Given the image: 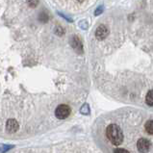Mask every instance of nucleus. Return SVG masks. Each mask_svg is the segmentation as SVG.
Instances as JSON below:
<instances>
[{
  "label": "nucleus",
  "instance_id": "nucleus-1",
  "mask_svg": "<svg viewBox=\"0 0 153 153\" xmlns=\"http://www.w3.org/2000/svg\"><path fill=\"white\" fill-rule=\"evenodd\" d=\"M106 136L114 146H120L123 141V134L117 124H110L106 129Z\"/></svg>",
  "mask_w": 153,
  "mask_h": 153
},
{
  "label": "nucleus",
  "instance_id": "nucleus-2",
  "mask_svg": "<svg viewBox=\"0 0 153 153\" xmlns=\"http://www.w3.org/2000/svg\"><path fill=\"white\" fill-rule=\"evenodd\" d=\"M71 109L68 105L61 104L56 108L55 116H56L57 119H59V120H65L71 115Z\"/></svg>",
  "mask_w": 153,
  "mask_h": 153
},
{
  "label": "nucleus",
  "instance_id": "nucleus-3",
  "mask_svg": "<svg viewBox=\"0 0 153 153\" xmlns=\"http://www.w3.org/2000/svg\"><path fill=\"white\" fill-rule=\"evenodd\" d=\"M137 148L141 153H146L150 149V142L146 139H140L137 142Z\"/></svg>",
  "mask_w": 153,
  "mask_h": 153
},
{
  "label": "nucleus",
  "instance_id": "nucleus-4",
  "mask_svg": "<svg viewBox=\"0 0 153 153\" xmlns=\"http://www.w3.org/2000/svg\"><path fill=\"white\" fill-rule=\"evenodd\" d=\"M71 46L73 47V49L75 50L77 53H83V45L80 41V39L78 38L77 36H73L71 40Z\"/></svg>",
  "mask_w": 153,
  "mask_h": 153
},
{
  "label": "nucleus",
  "instance_id": "nucleus-5",
  "mask_svg": "<svg viewBox=\"0 0 153 153\" xmlns=\"http://www.w3.org/2000/svg\"><path fill=\"white\" fill-rule=\"evenodd\" d=\"M108 34H109V29L106 26L99 25L97 29V31H95V37H97L98 40H104V39L108 36Z\"/></svg>",
  "mask_w": 153,
  "mask_h": 153
},
{
  "label": "nucleus",
  "instance_id": "nucleus-6",
  "mask_svg": "<svg viewBox=\"0 0 153 153\" xmlns=\"http://www.w3.org/2000/svg\"><path fill=\"white\" fill-rule=\"evenodd\" d=\"M19 128V125L17 123V121L16 120H8L6 123V130L10 133H15L16 132Z\"/></svg>",
  "mask_w": 153,
  "mask_h": 153
},
{
  "label": "nucleus",
  "instance_id": "nucleus-7",
  "mask_svg": "<svg viewBox=\"0 0 153 153\" xmlns=\"http://www.w3.org/2000/svg\"><path fill=\"white\" fill-rule=\"evenodd\" d=\"M146 102L147 103V105L149 106H153V90L149 91L146 94Z\"/></svg>",
  "mask_w": 153,
  "mask_h": 153
},
{
  "label": "nucleus",
  "instance_id": "nucleus-8",
  "mask_svg": "<svg viewBox=\"0 0 153 153\" xmlns=\"http://www.w3.org/2000/svg\"><path fill=\"white\" fill-rule=\"evenodd\" d=\"M146 131L150 135H153V120H148L145 125Z\"/></svg>",
  "mask_w": 153,
  "mask_h": 153
},
{
  "label": "nucleus",
  "instance_id": "nucleus-9",
  "mask_svg": "<svg viewBox=\"0 0 153 153\" xmlns=\"http://www.w3.org/2000/svg\"><path fill=\"white\" fill-rule=\"evenodd\" d=\"M48 15L46 14V13L42 12V13H40V16H39V20L42 21V23H45L47 22V20H48Z\"/></svg>",
  "mask_w": 153,
  "mask_h": 153
},
{
  "label": "nucleus",
  "instance_id": "nucleus-10",
  "mask_svg": "<svg viewBox=\"0 0 153 153\" xmlns=\"http://www.w3.org/2000/svg\"><path fill=\"white\" fill-rule=\"evenodd\" d=\"M80 112L83 115H89L90 114V106L88 104H84L80 109Z\"/></svg>",
  "mask_w": 153,
  "mask_h": 153
},
{
  "label": "nucleus",
  "instance_id": "nucleus-11",
  "mask_svg": "<svg viewBox=\"0 0 153 153\" xmlns=\"http://www.w3.org/2000/svg\"><path fill=\"white\" fill-rule=\"evenodd\" d=\"M13 147H14V146H9V145H2V146H0V153H5L8 150L12 149Z\"/></svg>",
  "mask_w": 153,
  "mask_h": 153
},
{
  "label": "nucleus",
  "instance_id": "nucleus-12",
  "mask_svg": "<svg viewBox=\"0 0 153 153\" xmlns=\"http://www.w3.org/2000/svg\"><path fill=\"white\" fill-rule=\"evenodd\" d=\"M27 4L31 8H36L39 4V0H27Z\"/></svg>",
  "mask_w": 153,
  "mask_h": 153
},
{
  "label": "nucleus",
  "instance_id": "nucleus-13",
  "mask_svg": "<svg viewBox=\"0 0 153 153\" xmlns=\"http://www.w3.org/2000/svg\"><path fill=\"white\" fill-rule=\"evenodd\" d=\"M55 33L58 35V36H62V35L65 34V30L61 27V26H58V27L55 29Z\"/></svg>",
  "mask_w": 153,
  "mask_h": 153
},
{
  "label": "nucleus",
  "instance_id": "nucleus-14",
  "mask_svg": "<svg viewBox=\"0 0 153 153\" xmlns=\"http://www.w3.org/2000/svg\"><path fill=\"white\" fill-rule=\"evenodd\" d=\"M114 153H130V152L124 149V148H117V149H115V152Z\"/></svg>",
  "mask_w": 153,
  "mask_h": 153
},
{
  "label": "nucleus",
  "instance_id": "nucleus-15",
  "mask_svg": "<svg viewBox=\"0 0 153 153\" xmlns=\"http://www.w3.org/2000/svg\"><path fill=\"white\" fill-rule=\"evenodd\" d=\"M101 12H102V6H100V7L97 9V10L95 11V16H98Z\"/></svg>",
  "mask_w": 153,
  "mask_h": 153
},
{
  "label": "nucleus",
  "instance_id": "nucleus-16",
  "mask_svg": "<svg viewBox=\"0 0 153 153\" xmlns=\"http://www.w3.org/2000/svg\"><path fill=\"white\" fill-rule=\"evenodd\" d=\"M59 15L62 16V17H64V19H65L67 20H68V21H72V19H68V16H64V14H62V13H59Z\"/></svg>",
  "mask_w": 153,
  "mask_h": 153
},
{
  "label": "nucleus",
  "instance_id": "nucleus-17",
  "mask_svg": "<svg viewBox=\"0 0 153 153\" xmlns=\"http://www.w3.org/2000/svg\"><path fill=\"white\" fill-rule=\"evenodd\" d=\"M77 1H78V2H84L85 0H77Z\"/></svg>",
  "mask_w": 153,
  "mask_h": 153
}]
</instances>
